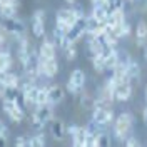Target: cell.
Returning a JSON list of instances; mask_svg holds the SVG:
<instances>
[{"label":"cell","instance_id":"1","mask_svg":"<svg viewBox=\"0 0 147 147\" xmlns=\"http://www.w3.org/2000/svg\"><path fill=\"white\" fill-rule=\"evenodd\" d=\"M54 117V105L52 104H42L37 105L32 114V125L35 130H42L49 122H52Z\"/></svg>","mask_w":147,"mask_h":147},{"label":"cell","instance_id":"2","mask_svg":"<svg viewBox=\"0 0 147 147\" xmlns=\"http://www.w3.org/2000/svg\"><path fill=\"white\" fill-rule=\"evenodd\" d=\"M2 109H3V114L9 117L12 122H15V124H20L24 117H25V107L17 100H12V99H7V97H3V100H2Z\"/></svg>","mask_w":147,"mask_h":147},{"label":"cell","instance_id":"3","mask_svg":"<svg viewBox=\"0 0 147 147\" xmlns=\"http://www.w3.org/2000/svg\"><path fill=\"white\" fill-rule=\"evenodd\" d=\"M132 130V115L129 112H124L115 117L114 120V134L117 139H127Z\"/></svg>","mask_w":147,"mask_h":147},{"label":"cell","instance_id":"4","mask_svg":"<svg viewBox=\"0 0 147 147\" xmlns=\"http://www.w3.org/2000/svg\"><path fill=\"white\" fill-rule=\"evenodd\" d=\"M79 15L75 13V10L70 7V9H62L57 12V15H55V25H59V27H62L64 30H67V34H69V30L79 22Z\"/></svg>","mask_w":147,"mask_h":147},{"label":"cell","instance_id":"5","mask_svg":"<svg viewBox=\"0 0 147 147\" xmlns=\"http://www.w3.org/2000/svg\"><path fill=\"white\" fill-rule=\"evenodd\" d=\"M85 85V74L80 69H75L70 72L69 80H67V90L70 92L72 95H80Z\"/></svg>","mask_w":147,"mask_h":147},{"label":"cell","instance_id":"6","mask_svg":"<svg viewBox=\"0 0 147 147\" xmlns=\"http://www.w3.org/2000/svg\"><path fill=\"white\" fill-rule=\"evenodd\" d=\"M92 120H95L99 125H100L104 130H107L112 120H114V114L110 107H104V105H95L94 110H92Z\"/></svg>","mask_w":147,"mask_h":147},{"label":"cell","instance_id":"7","mask_svg":"<svg viewBox=\"0 0 147 147\" xmlns=\"http://www.w3.org/2000/svg\"><path fill=\"white\" fill-rule=\"evenodd\" d=\"M32 34L38 38L45 35V12L42 9L35 10L32 13Z\"/></svg>","mask_w":147,"mask_h":147},{"label":"cell","instance_id":"8","mask_svg":"<svg viewBox=\"0 0 147 147\" xmlns=\"http://www.w3.org/2000/svg\"><path fill=\"white\" fill-rule=\"evenodd\" d=\"M67 132H69V136L72 137V144L74 146L85 147V144H87V136H89L85 127L74 124V125H69V127H67Z\"/></svg>","mask_w":147,"mask_h":147},{"label":"cell","instance_id":"9","mask_svg":"<svg viewBox=\"0 0 147 147\" xmlns=\"http://www.w3.org/2000/svg\"><path fill=\"white\" fill-rule=\"evenodd\" d=\"M38 65H40V74L44 77H55L59 72V62L57 59H40L38 57Z\"/></svg>","mask_w":147,"mask_h":147},{"label":"cell","instance_id":"10","mask_svg":"<svg viewBox=\"0 0 147 147\" xmlns=\"http://www.w3.org/2000/svg\"><path fill=\"white\" fill-rule=\"evenodd\" d=\"M3 25L7 27L9 34H12V35L17 37V38L25 35V25H24V22H22L20 18H17V17L5 18V20H3Z\"/></svg>","mask_w":147,"mask_h":147},{"label":"cell","instance_id":"11","mask_svg":"<svg viewBox=\"0 0 147 147\" xmlns=\"http://www.w3.org/2000/svg\"><path fill=\"white\" fill-rule=\"evenodd\" d=\"M132 97V85L130 82H120L115 85V90H114V99L120 102H125Z\"/></svg>","mask_w":147,"mask_h":147},{"label":"cell","instance_id":"12","mask_svg":"<svg viewBox=\"0 0 147 147\" xmlns=\"http://www.w3.org/2000/svg\"><path fill=\"white\" fill-rule=\"evenodd\" d=\"M55 52H57V45L54 40H44L40 47H38V57L40 59H54Z\"/></svg>","mask_w":147,"mask_h":147},{"label":"cell","instance_id":"13","mask_svg":"<svg viewBox=\"0 0 147 147\" xmlns=\"http://www.w3.org/2000/svg\"><path fill=\"white\" fill-rule=\"evenodd\" d=\"M84 35H85V17L79 18V22H77V24H75V25L69 30V34H67V37H69L72 42L80 40Z\"/></svg>","mask_w":147,"mask_h":147},{"label":"cell","instance_id":"14","mask_svg":"<svg viewBox=\"0 0 147 147\" xmlns=\"http://www.w3.org/2000/svg\"><path fill=\"white\" fill-rule=\"evenodd\" d=\"M104 57H105V70H110V72H112V70L120 64V55H119V52L115 50V47L109 49V50L104 54Z\"/></svg>","mask_w":147,"mask_h":147},{"label":"cell","instance_id":"15","mask_svg":"<svg viewBox=\"0 0 147 147\" xmlns=\"http://www.w3.org/2000/svg\"><path fill=\"white\" fill-rule=\"evenodd\" d=\"M0 82L3 87H18L20 77L12 70H5V72H0Z\"/></svg>","mask_w":147,"mask_h":147},{"label":"cell","instance_id":"16","mask_svg":"<svg viewBox=\"0 0 147 147\" xmlns=\"http://www.w3.org/2000/svg\"><path fill=\"white\" fill-rule=\"evenodd\" d=\"M64 89L60 87V85H52V87H49V104H52V105H57V104H60V102L64 100Z\"/></svg>","mask_w":147,"mask_h":147},{"label":"cell","instance_id":"17","mask_svg":"<svg viewBox=\"0 0 147 147\" xmlns=\"http://www.w3.org/2000/svg\"><path fill=\"white\" fill-rule=\"evenodd\" d=\"M92 15L97 20H100V22L105 24V20L109 17V7H107V3H94L92 5Z\"/></svg>","mask_w":147,"mask_h":147},{"label":"cell","instance_id":"18","mask_svg":"<svg viewBox=\"0 0 147 147\" xmlns=\"http://www.w3.org/2000/svg\"><path fill=\"white\" fill-rule=\"evenodd\" d=\"M50 134H52L54 139H57V140L64 139L65 134H67L65 124L62 122V120H52V124H50Z\"/></svg>","mask_w":147,"mask_h":147},{"label":"cell","instance_id":"19","mask_svg":"<svg viewBox=\"0 0 147 147\" xmlns=\"http://www.w3.org/2000/svg\"><path fill=\"white\" fill-rule=\"evenodd\" d=\"M136 44L139 47H144L147 44V24L139 22L136 27Z\"/></svg>","mask_w":147,"mask_h":147},{"label":"cell","instance_id":"20","mask_svg":"<svg viewBox=\"0 0 147 147\" xmlns=\"http://www.w3.org/2000/svg\"><path fill=\"white\" fill-rule=\"evenodd\" d=\"M10 67H12V55H10V52L0 49V72L10 70Z\"/></svg>","mask_w":147,"mask_h":147},{"label":"cell","instance_id":"21","mask_svg":"<svg viewBox=\"0 0 147 147\" xmlns=\"http://www.w3.org/2000/svg\"><path fill=\"white\" fill-rule=\"evenodd\" d=\"M80 107L85 110H94L95 107V97L87 94V92H82L80 94Z\"/></svg>","mask_w":147,"mask_h":147},{"label":"cell","instance_id":"22","mask_svg":"<svg viewBox=\"0 0 147 147\" xmlns=\"http://www.w3.org/2000/svg\"><path fill=\"white\" fill-rule=\"evenodd\" d=\"M52 35H54V42L57 47H60L64 44V40L67 38V30H64L62 27H59V25H55L54 32H52Z\"/></svg>","mask_w":147,"mask_h":147},{"label":"cell","instance_id":"23","mask_svg":"<svg viewBox=\"0 0 147 147\" xmlns=\"http://www.w3.org/2000/svg\"><path fill=\"white\" fill-rule=\"evenodd\" d=\"M92 65L97 72H104L105 70V57L104 54H95L92 55Z\"/></svg>","mask_w":147,"mask_h":147},{"label":"cell","instance_id":"24","mask_svg":"<svg viewBox=\"0 0 147 147\" xmlns=\"http://www.w3.org/2000/svg\"><path fill=\"white\" fill-rule=\"evenodd\" d=\"M28 146H32V147H42V146H45V139H44L42 130H38V134H35V136H32V137L28 139Z\"/></svg>","mask_w":147,"mask_h":147},{"label":"cell","instance_id":"25","mask_svg":"<svg viewBox=\"0 0 147 147\" xmlns=\"http://www.w3.org/2000/svg\"><path fill=\"white\" fill-rule=\"evenodd\" d=\"M112 144V140H110V136L105 132V130H102L100 134L97 136L95 139V146H100V147H105V146H110Z\"/></svg>","mask_w":147,"mask_h":147},{"label":"cell","instance_id":"26","mask_svg":"<svg viewBox=\"0 0 147 147\" xmlns=\"http://www.w3.org/2000/svg\"><path fill=\"white\" fill-rule=\"evenodd\" d=\"M62 52L65 54L67 60H74V59L77 57V49H75V42L69 44V45H65L64 49H62Z\"/></svg>","mask_w":147,"mask_h":147},{"label":"cell","instance_id":"27","mask_svg":"<svg viewBox=\"0 0 147 147\" xmlns=\"http://www.w3.org/2000/svg\"><path fill=\"white\" fill-rule=\"evenodd\" d=\"M42 104H49V89L45 87H40L37 94V105H42Z\"/></svg>","mask_w":147,"mask_h":147},{"label":"cell","instance_id":"28","mask_svg":"<svg viewBox=\"0 0 147 147\" xmlns=\"http://www.w3.org/2000/svg\"><path fill=\"white\" fill-rule=\"evenodd\" d=\"M7 37H9V30L5 25H0V47L7 44Z\"/></svg>","mask_w":147,"mask_h":147},{"label":"cell","instance_id":"29","mask_svg":"<svg viewBox=\"0 0 147 147\" xmlns=\"http://www.w3.org/2000/svg\"><path fill=\"white\" fill-rule=\"evenodd\" d=\"M124 144L127 147H132V146H140V142H139L137 139L134 137V136H129L127 139H124Z\"/></svg>","mask_w":147,"mask_h":147},{"label":"cell","instance_id":"30","mask_svg":"<svg viewBox=\"0 0 147 147\" xmlns=\"http://www.w3.org/2000/svg\"><path fill=\"white\" fill-rule=\"evenodd\" d=\"M15 146L17 147H27L28 146V139H25L24 136H18L17 140H15Z\"/></svg>","mask_w":147,"mask_h":147},{"label":"cell","instance_id":"31","mask_svg":"<svg viewBox=\"0 0 147 147\" xmlns=\"http://www.w3.org/2000/svg\"><path fill=\"white\" fill-rule=\"evenodd\" d=\"M0 137H9V129L2 120H0Z\"/></svg>","mask_w":147,"mask_h":147},{"label":"cell","instance_id":"32","mask_svg":"<svg viewBox=\"0 0 147 147\" xmlns=\"http://www.w3.org/2000/svg\"><path fill=\"white\" fill-rule=\"evenodd\" d=\"M144 122H146V125H147V107L144 109Z\"/></svg>","mask_w":147,"mask_h":147},{"label":"cell","instance_id":"33","mask_svg":"<svg viewBox=\"0 0 147 147\" xmlns=\"http://www.w3.org/2000/svg\"><path fill=\"white\" fill-rule=\"evenodd\" d=\"M3 94V85H2V82H0V95Z\"/></svg>","mask_w":147,"mask_h":147},{"label":"cell","instance_id":"34","mask_svg":"<svg viewBox=\"0 0 147 147\" xmlns=\"http://www.w3.org/2000/svg\"><path fill=\"white\" fill-rule=\"evenodd\" d=\"M65 2H67V3H70V5H72L74 2H75V0H65Z\"/></svg>","mask_w":147,"mask_h":147},{"label":"cell","instance_id":"35","mask_svg":"<svg viewBox=\"0 0 147 147\" xmlns=\"http://www.w3.org/2000/svg\"><path fill=\"white\" fill-rule=\"evenodd\" d=\"M146 60H147V47H146Z\"/></svg>","mask_w":147,"mask_h":147},{"label":"cell","instance_id":"36","mask_svg":"<svg viewBox=\"0 0 147 147\" xmlns=\"http://www.w3.org/2000/svg\"><path fill=\"white\" fill-rule=\"evenodd\" d=\"M146 99H147V87H146Z\"/></svg>","mask_w":147,"mask_h":147}]
</instances>
